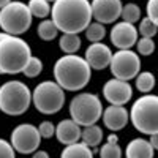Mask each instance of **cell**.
I'll return each mask as SVG.
<instances>
[{
    "label": "cell",
    "instance_id": "1",
    "mask_svg": "<svg viewBox=\"0 0 158 158\" xmlns=\"http://www.w3.org/2000/svg\"><path fill=\"white\" fill-rule=\"evenodd\" d=\"M51 19L59 32L79 35L92 22V5L89 0H56L51 8Z\"/></svg>",
    "mask_w": 158,
    "mask_h": 158
},
{
    "label": "cell",
    "instance_id": "2",
    "mask_svg": "<svg viewBox=\"0 0 158 158\" xmlns=\"http://www.w3.org/2000/svg\"><path fill=\"white\" fill-rule=\"evenodd\" d=\"M54 81L67 92H79L82 90L92 76V68L84 57L77 54H65L59 57L52 68Z\"/></svg>",
    "mask_w": 158,
    "mask_h": 158
},
{
    "label": "cell",
    "instance_id": "3",
    "mask_svg": "<svg viewBox=\"0 0 158 158\" xmlns=\"http://www.w3.org/2000/svg\"><path fill=\"white\" fill-rule=\"evenodd\" d=\"M32 59L29 43L21 36L6 35L0 40V73L18 74L22 73Z\"/></svg>",
    "mask_w": 158,
    "mask_h": 158
},
{
    "label": "cell",
    "instance_id": "4",
    "mask_svg": "<svg viewBox=\"0 0 158 158\" xmlns=\"http://www.w3.org/2000/svg\"><path fill=\"white\" fill-rule=\"evenodd\" d=\"M130 122L142 135L158 133V95H141L130 109Z\"/></svg>",
    "mask_w": 158,
    "mask_h": 158
},
{
    "label": "cell",
    "instance_id": "5",
    "mask_svg": "<svg viewBox=\"0 0 158 158\" xmlns=\"http://www.w3.org/2000/svg\"><path fill=\"white\" fill-rule=\"evenodd\" d=\"M32 104V90L22 81H8L0 85V111L18 117L29 111Z\"/></svg>",
    "mask_w": 158,
    "mask_h": 158
},
{
    "label": "cell",
    "instance_id": "6",
    "mask_svg": "<svg viewBox=\"0 0 158 158\" xmlns=\"http://www.w3.org/2000/svg\"><path fill=\"white\" fill-rule=\"evenodd\" d=\"M70 118L79 127L95 125L103 115V103L98 95L90 92H79L70 101Z\"/></svg>",
    "mask_w": 158,
    "mask_h": 158
},
{
    "label": "cell",
    "instance_id": "7",
    "mask_svg": "<svg viewBox=\"0 0 158 158\" xmlns=\"http://www.w3.org/2000/svg\"><path fill=\"white\" fill-rule=\"evenodd\" d=\"M33 21V15L27 3L19 0H11L0 10V29L6 35L21 36L25 33Z\"/></svg>",
    "mask_w": 158,
    "mask_h": 158
},
{
    "label": "cell",
    "instance_id": "8",
    "mask_svg": "<svg viewBox=\"0 0 158 158\" xmlns=\"http://www.w3.org/2000/svg\"><path fill=\"white\" fill-rule=\"evenodd\" d=\"M32 104L44 115L57 114L65 104V90L56 81H43L32 90Z\"/></svg>",
    "mask_w": 158,
    "mask_h": 158
},
{
    "label": "cell",
    "instance_id": "9",
    "mask_svg": "<svg viewBox=\"0 0 158 158\" xmlns=\"http://www.w3.org/2000/svg\"><path fill=\"white\" fill-rule=\"evenodd\" d=\"M109 70L115 79L122 81H131L141 71V59L139 54L131 49H117L112 54Z\"/></svg>",
    "mask_w": 158,
    "mask_h": 158
},
{
    "label": "cell",
    "instance_id": "10",
    "mask_svg": "<svg viewBox=\"0 0 158 158\" xmlns=\"http://www.w3.org/2000/svg\"><path fill=\"white\" fill-rule=\"evenodd\" d=\"M10 142L18 153L30 155L38 150L40 142H41V135L38 131V127L32 123H19L13 128Z\"/></svg>",
    "mask_w": 158,
    "mask_h": 158
},
{
    "label": "cell",
    "instance_id": "11",
    "mask_svg": "<svg viewBox=\"0 0 158 158\" xmlns=\"http://www.w3.org/2000/svg\"><path fill=\"white\" fill-rule=\"evenodd\" d=\"M103 97L109 104H117V106H123L127 104L131 97H133V87L128 81L122 79H108L103 85Z\"/></svg>",
    "mask_w": 158,
    "mask_h": 158
},
{
    "label": "cell",
    "instance_id": "12",
    "mask_svg": "<svg viewBox=\"0 0 158 158\" xmlns=\"http://www.w3.org/2000/svg\"><path fill=\"white\" fill-rule=\"evenodd\" d=\"M92 18L106 25L114 24L122 15V0H92Z\"/></svg>",
    "mask_w": 158,
    "mask_h": 158
},
{
    "label": "cell",
    "instance_id": "13",
    "mask_svg": "<svg viewBox=\"0 0 158 158\" xmlns=\"http://www.w3.org/2000/svg\"><path fill=\"white\" fill-rule=\"evenodd\" d=\"M109 38H111L112 46H115L117 49H131L136 44L139 33H138V29L135 27V24L122 21V22L114 24V27L111 29V33H109Z\"/></svg>",
    "mask_w": 158,
    "mask_h": 158
},
{
    "label": "cell",
    "instance_id": "14",
    "mask_svg": "<svg viewBox=\"0 0 158 158\" xmlns=\"http://www.w3.org/2000/svg\"><path fill=\"white\" fill-rule=\"evenodd\" d=\"M114 52L111 51V48L104 43H90L85 49V62L89 63V67L92 70H104L109 67L111 59H112Z\"/></svg>",
    "mask_w": 158,
    "mask_h": 158
},
{
    "label": "cell",
    "instance_id": "15",
    "mask_svg": "<svg viewBox=\"0 0 158 158\" xmlns=\"http://www.w3.org/2000/svg\"><path fill=\"white\" fill-rule=\"evenodd\" d=\"M101 120L111 133H117V131L123 130L128 122H130V112L125 106H117V104H109L108 108L103 109Z\"/></svg>",
    "mask_w": 158,
    "mask_h": 158
},
{
    "label": "cell",
    "instance_id": "16",
    "mask_svg": "<svg viewBox=\"0 0 158 158\" xmlns=\"http://www.w3.org/2000/svg\"><path fill=\"white\" fill-rule=\"evenodd\" d=\"M81 133H82V128L73 118H63L56 127V138L63 146L79 142L81 141Z\"/></svg>",
    "mask_w": 158,
    "mask_h": 158
},
{
    "label": "cell",
    "instance_id": "17",
    "mask_svg": "<svg viewBox=\"0 0 158 158\" xmlns=\"http://www.w3.org/2000/svg\"><path fill=\"white\" fill-rule=\"evenodd\" d=\"M153 147L144 138L131 139L125 147V158H153Z\"/></svg>",
    "mask_w": 158,
    "mask_h": 158
},
{
    "label": "cell",
    "instance_id": "18",
    "mask_svg": "<svg viewBox=\"0 0 158 158\" xmlns=\"http://www.w3.org/2000/svg\"><path fill=\"white\" fill-rule=\"evenodd\" d=\"M60 158H94V150L79 141L70 144V146H65L60 153Z\"/></svg>",
    "mask_w": 158,
    "mask_h": 158
},
{
    "label": "cell",
    "instance_id": "19",
    "mask_svg": "<svg viewBox=\"0 0 158 158\" xmlns=\"http://www.w3.org/2000/svg\"><path fill=\"white\" fill-rule=\"evenodd\" d=\"M103 141V130L95 123V125H89L84 127L82 133H81V142L89 146L90 149H95L98 147Z\"/></svg>",
    "mask_w": 158,
    "mask_h": 158
},
{
    "label": "cell",
    "instance_id": "20",
    "mask_svg": "<svg viewBox=\"0 0 158 158\" xmlns=\"http://www.w3.org/2000/svg\"><path fill=\"white\" fill-rule=\"evenodd\" d=\"M59 46L65 54H76L81 48V38L77 33H62Z\"/></svg>",
    "mask_w": 158,
    "mask_h": 158
},
{
    "label": "cell",
    "instance_id": "21",
    "mask_svg": "<svg viewBox=\"0 0 158 158\" xmlns=\"http://www.w3.org/2000/svg\"><path fill=\"white\" fill-rule=\"evenodd\" d=\"M135 81H136V89L142 95L150 94V92L155 89V84H156L155 74L150 73V71H139V74L135 77Z\"/></svg>",
    "mask_w": 158,
    "mask_h": 158
},
{
    "label": "cell",
    "instance_id": "22",
    "mask_svg": "<svg viewBox=\"0 0 158 158\" xmlns=\"http://www.w3.org/2000/svg\"><path fill=\"white\" fill-rule=\"evenodd\" d=\"M59 33V29L56 27V24L52 22V19H43L36 27V35L43 40V41H52Z\"/></svg>",
    "mask_w": 158,
    "mask_h": 158
},
{
    "label": "cell",
    "instance_id": "23",
    "mask_svg": "<svg viewBox=\"0 0 158 158\" xmlns=\"http://www.w3.org/2000/svg\"><path fill=\"white\" fill-rule=\"evenodd\" d=\"M29 8L30 13L33 15V18H40V19H46L51 15V8L52 5L48 0H29Z\"/></svg>",
    "mask_w": 158,
    "mask_h": 158
},
{
    "label": "cell",
    "instance_id": "24",
    "mask_svg": "<svg viewBox=\"0 0 158 158\" xmlns=\"http://www.w3.org/2000/svg\"><path fill=\"white\" fill-rule=\"evenodd\" d=\"M85 36L90 43H100L101 40L106 36V29H104V25L100 24V22H90L89 27L85 29Z\"/></svg>",
    "mask_w": 158,
    "mask_h": 158
},
{
    "label": "cell",
    "instance_id": "25",
    "mask_svg": "<svg viewBox=\"0 0 158 158\" xmlns=\"http://www.w3.org/2000/svg\"><path fill=\"white\" fill-rule=\"evenodd\" d=\"M120 18L125 21V22H130V24H135L141 19V8L136 5V3H127L122 6V15Z\"/></svg>",
    "mask_w": 158,
    "mask_h": 158
},
{
    "label": "cell",
    "instance_id": "26",
    "mask_svg": "<svg viewBox=\"0 0 158 158\" xmlns=\"http://www.w3.org/2000/svg\"><path fill=\"white\" fill-rule=\"evenodd\" d=\"M158 32V27L146 16L139 21V27H138V33L144 38H153Z\"/></svg>",
    "mask_w": 158,
    "mask_h": 158
},
{
    "label": "cell",
    "instance_id": "27",
    "mask_svg": "<svg viewBox=\"0 0 158 158\" xmlns=\"http://www.w3.org/2000/svg\"><path fill=\"white\" fill-rule=\"evenodd\" d=\"M98 152H100V158H122V149L118 144L104 142Z\"/></svg>",
    "mask_w": 158,
    "mask_h": 158
},
{
    "label": "cell",
    "instance_id": "28",
    "mask_svg": "<svg viewBox=\"0 0 158 158\" xmlns=\"http://www.w3.org/2000/svg\"><path fill=\"white\" fill-rule=\"evenodd\" d=\"M41 71H43V62H41V59L32 56V59L29 60L27 67L24 68L22 73H24V76H27V77H36Z\"/></svg>",
    "mask_w": 158,
    "mask_h": 158
},
{
    "label": "cell",
    "instance_id": "29",
    "mask_svg": "<svg viewBox=\"0 0 158 158\" xmlns=\"http://www.w3.org/2000/svg\"><path fill=\"white\" fill-rule=\"evenodd\" d=\"M136 49H138V54L139 56H150L153 54V51H155V41L152 38H138V41H136Z\"/></svg>",
    "mask_w": 158,
    "mask_h": 158
},
{
    "label": "cell",
    "instance_id": "30",
    "mask_svg": "<svg viewBox=\"0 0 158 158\" xmlns=\"http://www.w3.org/2000/svg\"><path fill=\"white\" fill-rule=\"evenodd\" d=\"M38 131H40V135H41V138H44V139H51L52 136H56V127L49 120H43L40 123Z\"/></svg>",
    "mask_w": 158,
    "mask_h": 158
},
{
    "label": "cell",
    "instance_id": "31",
    "mask_svg": "<svg viewBox=\"0 0 158 158\" xmlns=\"http://www.w3.org/2000/svg\"><path fill=\"white\" fill-rule=\"evenodd\" d=\"M0 158H16V150L13 149L11 142L0 138Z\"/></svg>",
    "mask_w": 158,
    "mask_h": 158
},
{
    "label": "cell",
    "instance_id": "32",
    "mask_svg": "<svg viewBox=\"0 0 158 158\" xmlns=\"http://www.w3.org/2000/svg\"><path fill=\"white\" fill-rule=\"evenodd\" d=\"M146 11H147V18L158 27V0H149Z\"/></svg>",
    "mask_w": 158,
    "mask_h": 158
},
{
    "label": "cell",
    "instance_id": "33",
    "mask_svg": "<svg viewBox=\"0 0 158 158\" xmlns=\"http://www.w3.org/2000/svg\"><path fill=\"white\" fill-rule=\"evenodd\" d=\"M32 158H51V156H49V153H48L46 150H40V149H38L36 152L32 153Z\"/></svg>",
    "mask_w": 158,
    "mask_h": 158
},
{
    "label": "cell",
    "instance_id": "34",
    "mask_svg": "<svg viewBox=\"0 0 158 158\" xmlns=\"http://www.w3.org/2000/svg\"><path fill=\"white\" fill-rule=\"evenodd\" d=\"M149 142H150V146L153 147V150H158V133L152 135L150 139H149Z\"/></svg>",
    "mask_w": 158,
    "mask_h": 158
},
{
    "label": "cell",
    "instance_id": "35",
    "mask_svg": "<svg viewBox=\"0 0 158 158\" xmlns=\"http://www.w3.org/2000/svg\"><path fill=\"white\" fill-rule=\"evenodd\" d=\"M106 142H109V144H118V136H117V133H111V135L106 138Z\"/></svg>",
    "mask_w": 158,
    "mask_h": 158
},
{
    "label": "cell",
    "instance_id": "36",
    "mask_svg": "<svg viewBox=\"0 0 158 158\" xmlns=\"http://www.w3.org/2000/svg\"><path fill=\"white\" fill-rule=\"evenodd\" d=\"M10 2H11V0H0V10H2L6 3H10Z\"/></svg>",
    "mask_w": 158,
    "mask_h": 158
},
{
    "label": "cell",
    "instance_id": "37",
    "mask_svg": "<svg viewBox=\"0 0 158 158\" xmlns=\"http://www.w3.org/2000/svg\"><path fill=\"white\" fill-rule=\"evenodd\" d=\"M3 36H5V33H3V32H0V40H2ZM0 74H2V73H0Z\"/></svg>",
    "mask_w": 158,
    "mask_h": 158
},
{
    "label": "cell",
    "instance_id": "38",
    "mask_svg": "<svg viewBox=\"0 0 158 158\" xmlns=\"http://www.w3.org/2000/svg\"><path fill=\"white\" fill-rule=\"evenodd\" d=\"M48 2H49V3H51V2H52V3H54V2H56V0H48Z\"/></svg>",
    "mask_w": 158,
    "mask_h": 158
}]
</instances>
